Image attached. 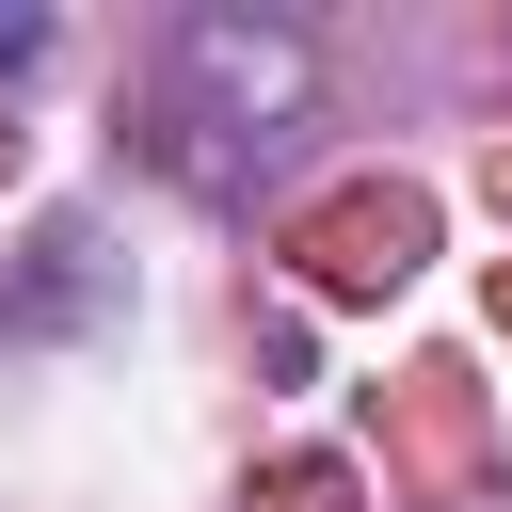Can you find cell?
Returning <instances> with one entry per match:
<instances>
[{
    "instance_id": "obj_1",
    "label": "cell",
    "mask_w": 512,
    "mask_h": 512,
    "mask_svg": "<svg viewBox=\"0 0 512 512\" xmlns=\"http://www.w3.org/2000/svg\"><path fill=\"white\" fill-rule=\"evenodd\" d=\"M416 240H432V224H416V192L336 208V224H320V288H400V272H416Z\"/></svg>"
},
{
    "instance_id": "obj_2",
    "label": "cell",
    "mask_w": 512,
    "mask_h": 512,
    "mask_svg": "<svg viewBox=\"0 0 512 512\" xmlns=\"http://www.w3.org/2000/svg\"><path fill=\"white\" fill-rule=\"evenodd\" d=\"M0 64H32V16H16V0H0Z\"/></svg>"
}]
</instances>
